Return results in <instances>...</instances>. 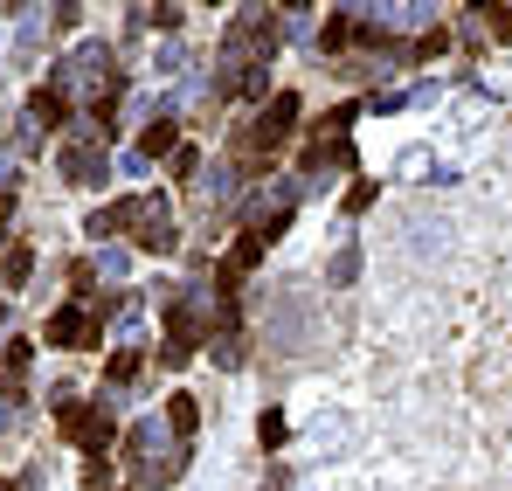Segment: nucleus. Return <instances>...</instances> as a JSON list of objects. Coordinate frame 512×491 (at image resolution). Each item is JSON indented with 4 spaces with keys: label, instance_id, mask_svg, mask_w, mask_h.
Here are the masks:
<instances>
[{
    "label": "nucleus",
    "instance_id": "11",
    "mask_svg": "<svg viewBox=\"0 0 512 491\" xmlns=\"http://www.w3.org/2000/svg\"><path fill=\"white\" fill-rule=\"evenodd\" d=\"M28 270H35V249L14 243L7 256H0V291H21V284H28Z\"/></svg>",
    "mask_w": 512,
    "mask_h": 491
},
{
    "label": "nucleus",
    "instance_id": "16",
    "mask_svg": "<svg viewBox=\"0 0 512 491\" xmlns=\"http://www.w3.org/2000/svg\"><path fill=\"white\" fill-rule=\"evenodd\" d=\"M167 422H173V436H194V422H201L194 395H173V402H167Z\"/></svg>",
    "mask_w": 512,
    "mask_h": 491
},
{
    "label": "nucleus",
    "instance_id": "21",
    "mask_svg": "<svg viewBox=\"0 0 512 491\" xmlns=\"http://www.w3.org/2000/svg\"><path fill=\"white\" fill-rule=\"evenodd\" d=\"M256 436H263V450H277V443H284V415H263Z\"/></svg>",
    "mask_w": 512,
    "mask_h": 491
},
{
    "label": "nucleus",
    "instance_id": "18",
    "mask_svg": "<svg viewBox=\"0 0 512 491\" xmlns=\"http://www.w3.org/2000/svg\"><path fill=\"white\" fill-rule=\"evenodd\" d=\"M443 49H450V35H443V28H429L423 42H416V49H409V63H436V56H443Z\"/></svg>",
    "mask_w": 512,
    "mask_h": 491
},
{
    "label": "nucleus",
    "instance_id": "13",
    "mask_svg": "<svg viewBox=\"0 0 512 491\" xmlns=\"http://www.w3.org/2000/svg\"><path fill=\"white\" fill-rule=\"evenodd\" d=\"M353 277H360V243H340V249H333V263H326V284L346 291Z\"/></svg>",
    "mask_w": 512,
    "mask_h": 491
},
{
    "label": "nucleus",
    "instance_id": "19",
    "mask_svg": "<svg viewBox=\"0 0 512 491\" xmlns=\"http://www.w3.org/2000/svg\"><path fill=\"white\" fill-rule=\"evenodd\" d=\"M215 360H222V367H243V339L222 332V339H215Z\"/></svg>",
    "mask_w": 512,
    "mask_h": 491
},
{
    "label": "nucleus",
    "instance_id": "6",
    "mask_svg": "<svg viewBox=\"0 0 512 491\" xmlns=\"http://www.w3.org/2000/svg\"><path fill=\"white\" fill-rule=\"evenodd\" d=\"M222 208H236V166H215L201 180V215H222Z\"/></svg>",
    "mask_w": 512,
    "mask_h": 491
},
{
    "label": "nucleus",
    "instance_id": "7",
    "mask_svg": "<svg viewBox=\"0 0 512 491\" xmlns=\"http://www.w3.org/2000/svg\"><path fill=\"white\" fill-rule=\"evenodd\" d=\"M326 166H353V146H346V139H312V153H305V180H319Z\"/></svg>",
    "mask_w": 512,
    "mask_h": 491
},
{
    "label": "nucleus",
    "instance_id": "10",
    "mask_svg": "<svg viewBox=\"0 0 512 491\" xmlns=\"http://www.w3.org/2000/svg\"><path fill=\"white\" fill-rule=\"evenodd\" d=\"M180 471H187V457H180V450H167V457H146V464H139V491H153V485H173Z\"/></svg>",
    "mask_w": 512,
    "mask_h": 491
},
{
    "label": "nucleus",
    "instance_id": "3",
    "mask_svg": "<svg viewBox=\"0 0 512 491\" xmlns=\"http://www.w3.org/2000/svg\"><path fill=\"white\" fill-rule=\"evenodd\" d=\"M132 243L139 249H153V256H173L180 249V229H173V215H167V201H139V215H132Z\"/></svg>",
    "mask_w": 512,
    "mask_h": 491
},
{
    "label": "nucleus",
    "instance_id": "23",
    "mask_svg": "<svg viewBox=\"0 0 512 491\" xmlns=\"http://www.w3.org/2000/svg\"><path fill=\"white\" fill-rule=\"evenodd\" d=\"M173 173H180V180H194V173H201V153H194V146H180V153H173Z\"/></svg>",
    "mask_w": 512,
    "mask_h": 491
},
{
    "label": "nucleus",
    "instance_id": "22",
    "mask_svg": "<svg viewBox=\"0 0 512 491\" xmlns=\"http://www.w3.org/2000/svg\"><path fill=\"white\" fill-rule=\"evenodd\" d=\"M14 422H21V395H14V388H0V429H14Z\"/></svg>",
    "mask_w": 512,
    "mask_h": 491
},
{
    "label": "nucleus",
    "instance_id": "25",
    "mask_svg": "<svg viewBox=\"0 0 512 491\" xmlns=\"http://www.w3.org/2000/svg\"><path fill=\"white\" fill-rule=\"evenodd\" d=\"M84 485H90V491L111 485V464H104V457H97V464H84Z\"/></svg>",
    "mask_w": 512,
    "mask_h": 491
},
{
    "label": "nucleus",
    "instance_id": "14",
    "mask_svg": "<svg viewBox=\"0 0 512 491\" xmlns=\"http://www.w3.org/2000/svg\"><path fill=\"white\" fill-rule=\"evenodd\" d=\"M132 457L146 464V457H167V436H160V422H132Z\"/></svg>",
    "mask_w": 512,
    "mask_h": 491
},
{
    "label": "nucleus",
    "instance_id": "2",
    "mask_svg": "<svg viewBox=\"0 0 512 491\" xmlns=\"http://www.w3.org/2000/svg\"><path fill=\"white\" fill-rule=\"evenodd\" d=\"M56 415H63V429L84 443L90 457H104V450H111V436H118V429H111V402L84 409V402H70V395H63V402H56Z\"/></svg>",
    "mask_w": 512,
    "mask_h": 491
},
{
    "label": "nucleus",
    "instance_id": "1",
    "mask_svg": "<svg viewBox=\"0 0 512 491\" xmlns=\"http://www.w3.org/2000/svg\"><path fill=\"white\" fill-rule=\"evenodd\" d=\"M291 125H298V97H291V90H277V97L256 111V125L236 139V160H243V166H263L277 146H284V139H291Z\"/></svg>",
    "mask_w": 512,
    "mask_h": 491
},
{
    "label": "nucleus",
    "instance_id": "5",
    "mask_svg": "<svg viewBox=\"0 0 512 491\" xmlns=\"http://www.w3.org/2000/svg\"><path fill=\"white\" fill-rule=\"evenodd\" d=\"M56 173H63L70 187H104V173H111V160H104V146H63V160H56Z\"/></svg>",
    "mask_w": 512,
    "mask_h": 491
},
{
    "label": "nucleus",
    "instance_id": "26",
    "mask_svg": "<svg viewBox=\"0 0 512 491\" xmlns=\"http://www.w3.org/2000/svg\"><path fill=\"white\" fill-rule=\"evenodd\" d=\"M7 215H14V194H0V222H7Z\"/></svg>",
    "mask_w": 512,
    "mask_h": 491
},
{
    "label": "nucleus",
    "instance_id": "4",
    "mask_svg": "<svg viewBox=\"0 0 512 491\" xmlns=\"http://www.w3.org/2000/svg\"><path fill=\"white\" fill-rule=\"evenodd\" d=\"M49 346H97V312H90V305L49 312Z\"/></svg>",
    "mask_w": 512,
    "mask_h": 491
},
{
    "label": "nucleus",
    "instance_id": "15",
    "mask_svg": "<svg viewBox=\"0 0 512 491\" xmlns=\"http://www.w3.org/2000/svg\"><path fill=\"white\" fill-rule=\"evenodd\" d=\"M153 153H173V118H146V146H139V160H153Z\"/></svg>",
    "mask_w": 512,
    "mask_h": 491
},
{
    "label": "nucleus",
    "instance_id": "28",
    "mask_svg": "<svg viewBox=\"0 0 512 491\" xmlns=\"http://www.w3.org/2000/svg\"><path fill=\"white\" fill-rule=\"evenodd\" d=\"M0 491H14V485H0Z\"/></svg>",
    "mask_w": 512,
    "mask_h": 491
},
{
    "label": "nucleus",
    "instance_id": "17",
    "mask_svg": "<svg viewBox=\"0 0 512 491\" xmlns=\"http://www.w3.org/2000/svg\"><path fill=\"white\" fill-rule=\"evenodd\" d=\"M125 381H139V353H132V346L111 353V388H125Z\"/></svg>",
    "mask_w": 512,
    "mask_h": 491
},
{
    "label": "nucleus",
    "instance_id": "9",
    "mask_svg": "<svg viewBox=\"0 0 512 491\" xmlns=\"http://www.w3.org/2000/svg\"><path fill=\"white\" fill-rule=\"evenodd\" d=\"M63 111H70V97H63V90H56V83H42V90H35V97H28V125H56V118H63Z\"/></svg>",
    "mask_w": 512,
    "mask_h": 491
},
{
    "label": "nucleus",
    "instance_id": "12",
    "mask_svg": "<svg viewBox=\"0 0 512 491\" xmlns=\"http://www.w3.org/2000/svg\"><path fill=\"white\" fill-rule=\"evenodd\" d=\"M132 215H139V201H111L90 215V236H118V229H132Z\"/></svg>",
    "mask_w": 512,
    "mask_h": 491
},
{
    "label": "nucleus",
    "instance_id": "8",
    "mask_svg": "<svg viewBox=\"0 0 512 491\" xmlns=\"http://www.w3.org/2000/svg\"><path fill=\"white\" fill-rule=\"evenodd\" d=\"M471 35L478 42H512V7H471Z\"/></svg>",
    "mask_w": 512,
    "mask_h": 491
},
{
    "label": "nucleus",
    "instance_id": "24",
    "mask_svg": "<svg viewBox=\"0 0 512 491\" xmlns=\"http://www.w3.org/2000/svg\"><path fill=\"white\" fill-rule=\"evenodd\" d=\"M97 270L104 277H125V249H97Z\"/></svg>",
    "mask_w": 512,
    "mask_h": 491
},
{
    "label": "nucleus",
    "instance_id": "20",
    "mask_svg": "<svg viewBox=\"0 0 512 491\" xmlns=\"http://www.w3.org/2000/svg\"><path fill=\"white\" fill-rule=\"evenodd\" d=\"M28 360H35L28 339H7V374H28Z\"/></svg>",
    "mask_w": 512,
    "mask_h": 491
},
{
    "label": "nucleus",
    "instance_id": "27",
    "mask_svg": "<svg viewBox=\"0 0 512 491\" xmlns=\"http://www.w3.org/2000/svg\"><path fill=\"white\" fill-rule=\"evenodd\" d=\"M0 326H7V298H0Z\"/></svg>",
    "mask_w": 512,
    "mask_h": 491
}]
</instances>
